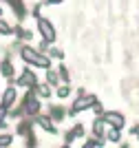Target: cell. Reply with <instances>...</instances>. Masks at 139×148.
<instances>
[{
	"instance_id": "obj_3",
	"label": "cell",
	"mask_w": 139,
	"mask_h": 148,
	"mask_svg": "<svg viewBox=\"0 0 139 148\" xmlns=\"http://www.w3.org/2000/svg\"><path fill=\"white\" fill-rule=\"evenodd\" d=\"M106 122L110 126H115V128H121L124 126V117H121L119 113H106Z\"/></svg>"
},
{
	"instance_id": "obj_11",
	"label": "cell",
	"mask_w": 139,
	"mask_h": 148,
	"mask_svg": "<svg viewBox=\"0 0 139 148\" xmlns=\"http://www.w3.org/2000/svg\"><path fill=\"white\" fill-rule=\"evenodd\" d=\"M108 137L113 139V142H117V139H119V128H115V126H113V130L108 133Z\"/></svg>"
},
{
	"instance_id": "obj_6",
	"label": "cell",
	"mask_w": 139,
	"mask_h": 148,
	"mask_svg": "<svg viewBox=\"0 0 139 148\" xmlns=\"http://www.w3.org/2000/svg\"><path fill=\"white\" fill-rule=\"evenodd\" d=\"M38 108H40V102H38L33 95H29V97H27V106H24V111H27V113H38Z\"/></svg>"
},
{
	"instance_id": "obj_10",
	"label": "cell",
	"mask_w": 139,
	"mask_h": 148,
	"mask_svg": "<svg viewBox=\"0 0 139 148\" xmlns=\"http://www.w3.org/2000/svg\"><path fill=\"white\" fill-rule=\"evenodd\" d=\"M16 33H18V38H22V40H29V38H31V33L27 29H18Z\"/></svg>"
},
{
	"instance_id": "obj_18",
	"label": "cell",
	"mask_w": 139,
	"mask_h": 148,
	"mask_svg": "<svg viewBox=\"0 0 139 148\" xmlns=\"http://www.w3.org/2000/svg\"><path fill=\"white\" fill-rule=\"evenodd\" d=\"M49 5H58V2H62V0H47Z\"/></svg>"
},
{
	"instance_id": "obj_19",
	"label": "cell",
	"mask_w": 139,
	"mask_h": 148,
	"mask_svg": "<svg viewBox=\"0 0 139 148\" xmlns=\"http://www.w3.org/2000/svg\"><path fill=\"white\" fill-rule=\"evenodd\" d=\"M135 133H137V135H139V128H135Z\"/></svg>"
},
{
	"instance_id": "obj_1",
	"label": "cell",
	"mask_w": 139,
	"mask_h": 148,
	"mask_svg": "<svg viewBox=\"0 0 139 148\" xmlns=\"http://www.w3.org/2000/svg\"><path fill=\"white\" fill-rule=\"evenodd\" d=\"M38 29H40V33H42L44 42H53L55 40V29H53V25H51L47 18H38Z\"/></svg>"
},
{
	"instance_id": "obj_16",
	"label": "cell",
	"mask_w": 139,
	"mask_h": 148,
	"mask_svg": "<svg viewBox=\"0 0 139 148\" xmlns=\"http://www.w3.org/2000/svg\"><path fill=\"white\" fill-rule=\"evenodd\" d=\"M58 95H60V97H66L68 95V86H62L60 91H58Z\"/></svg>"
},
{
	"instance_id": "obj_17",
	"label": "cell",
	"mask_w": 139,
	"mask_h": 148,
	"mask_svg": "<svg viewBox=\"0 0 139 148\" xmlns=\"http://www.w3.org/2000/svg\"><path fill=\"white\" fill-rule=\"evenodd\" d=\"M0 33H9V25L7 22H0Z\"/></svg>"
},
{
	"instance_id": "obj_13",
	"label": "cell",
	"mask_w": 139,
	"mask_h": 148,
	"mask_svg": "<svg viewBox=\"0 0 139 148\" xmlns=\"http://www.w3.org/2000/svg\"><path fill=\"white\" fill-rule=\"evenodd\" d=\"M11 144V135H5V137H0V146H9Z\"/></svg>"
},
{
	"instance_id": "obj_14",
	"label": "cell",
	"mask_w": 139,
	"mask_h": 148,
	"mask_svg": "<svg viewBox=\"0 0 139 148\" xmlns=\"http://www.w3.org/2000/svg\"><path fill=\"white\" fill-rule=\"evenodd\" d=\"M51 115H53L55 119H60L62 115H64V113H62V108H53V111H51Z\"/></svg>"
},
{
	"instance_id": "obj_15",
	"label": "cell",
	"mask_w": 139,
	"mask_h": 148,
	"mask_svg": "<svg viewBox=\"0 0 139 148\" xmlns=\"http://www.w3.org/2000/svg\"><path fill=\"white\" fill-rule=\"evenodd\" d=\"M49 82H51V84H58V75H55L53 71H49Z\"/></svg>"
},
{
	"instance_id": "obj_2",
	"label": "cell",
	"mask_w": 139,
	"mask_h": 148,
	"mask_svg": "<svg viewBox=\"0 0 139 148\" xmlns=\"http://www.w3.org/2000/svg\"><path fill=\"white\" fill-rule=\"evenodd\" d=\"M95 104V97H91V95H86V97H79L75 104H73V113H77V111H84V108H88V106Z\"/></svg>"
},
{
	"instance_id": "obj_9",
	"label": "cell",
	"mask_w": 139,
	"mask_h": 148,
	"mask_svg": "<svg viewBox=\"0 0 139 148\" xmlns=\"http://www.w3.org/2000/svg\"><path fill=\"white\" fill-rule=\"evenodd\" d=\"M93 130H95V135H102V133H104V122H95Z\"/></svg>"
},
{
	"instance_id": "obj_4",
	"label": "cell",
	"mask_w": 139,
	"mask_h": 148,
	"mask_svg": "<svg viewBox=\"0 0 139 148\" xmlns=\"http://www.w3.org/2000/svg\"><path fill=\"white\" fill-rule=\"evenodd\" d=\"M20 84H22V86H33V84H36V75L31 73V71H24L22 75H20Z\"/></svg>"
},
{
	"instance_id": "obj_8",
	"label": "cell",
	"mask_w": 139,
	"mask_h": 148,
	"mask_svg": "<svg viewBox=\"0 0 139 148\" xmlns=\"http://www.w3.org/2000/svg\"><path fill=\"white\" fill-rule=\"evenodd\" d=\"M2 73H5L7 77H11V75H13V69H11V64H9V62H5V64H2Z\"/></svg>"
},
{
	"instance_id": "obj_12",
	"label": "cell",
	"mask_w": 139,
	"mask_h": 148,
	"mask_svg": "<svg viewBox=\"0 0 139 148\" xmlns=\"http://www.w3.org/2000/svg\"><path fill=\"white\" fill-rule=\"evenodd\" d=\"M38 93H40L42 97H47V95H49V93H51V91H49V86H47V84H42V86L38 88Z\"/></svg>"
},
{
	"instance_id": "obj_5",
	"label": "cell",
	"mask_w": 139,
	"mask_h": 148,
	"mask_svg": "<svg viewBox=\"0 0 139 148\" xmlns=\"http://www.w3.org/2000/svg\"><path fill=\"white\" fill-rule=\"evenodd\" d=\"M13 102H16V88H7L5 91V95H2V106H11Z\"/></svg>"
},
{
	"instance_id": "obj_7",
	"label": "cell",
	"mask_w": 139,
	"mask_h": 148,
	"mask_svg": "<svg viewBox=\"0 0 139 148\" xmlns=\"http://www.w3.org/2000/svg\"><path fill=\"white\" fill-rule=\"evenodd\" d=\"M40 126H42L44 130H49V133H55V126L49 117H40Z\"/></svg>"
}]
</instances>
